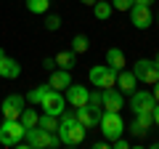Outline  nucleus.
Wrapping results in <instances>:
<instances>
[{
  "instance_id": "obj_27",
  "label": "nucleus",
  "mask_w": 159,
  "mask_h": 149,
  "mask_svg": "<svg viewBox=\"0 0 159 149\" xmlns=\"http://www.w3.org/2000/svg\"><path fill=\"white\" fill-rule=\"evenodd\" d=\"M114 11H130L133 8V0H109Z\"/></svg>"
},
{
  "instance_id": "obj_17",
  "label": "nucleus",
  "mask_w": 159,
  "mask_h": 149,
  "mask_svg": "<svg viewBox=\"0 0 159 149\" xmlns=\"http://www.w3.org/2000/svg\"><path fill=\"white\" fill-rule=\"evenodd\" d=\"M138 85V77L133 74V69H119L117 72V88L122 93H133Z\"/></svg>"
},
{
  "instance_id": "obj_26",
  "label": "nucleus",
  "mask_w": 159,
  "mask_h": 149,
  "mask_svg": "<svg viewBox=\"0 0 159 149\" xmlns=\"http://www.w3.org/2000/svg\"><path fill=\"white\" fill-rule=\"evenodd\" d=\"M58 27H61V16H56V13H48V16H45V29H48V32H56Z\"/></svg>"
},
{
  "instance_id": "obj_5",
  "label": "nucleus",
  "mask_w": 159,
  "mask_h": 149,
  "mask_svg": "<svg viewBox=\"0 0 159 149\" xmlns=\"http://www.w3.org/2000/svg\"><path fill=\"white\" fill-rule=\"evenodd\" d=\"M133 74L138 77V83H146V85H154L159 80V67L154 64V59H138L133 64Z\"/></svg>"
},
{
  "instance_id": "obj_1",
  "label": "nucleus",
  "mask_w": 159,
  "mask_h": 149,
  "mask_svg": "<svg viewBox=\"0 0 159 149\" xmlns=\"http://www.w3.org/2000/svg\"><path fill=\"white\" fill-rule=\"evenodd\" d=\"M85 131L88 128L82 125V123H77V115H74V112H66V109H64L61 115H58L56 133H58V138H61L64 147H77V144H82L85 141Z\"/></svg>"
},
{
  "instance_id": "obj_7",
  "label": "nucleus",
  "mask_w": 159,
  "mask_h": 149,
  "mask_svg": "<svg viewBox=\"0 0 159 149\" xmlns=\"http://www.w3.org/2000/svg\"><path fill=\"white\" fill-rule=\"evenodd\" d=\"M90 83L96 88H111V85H117V72H114L109 64L90 67Z\"/></svg>"
},
{
  "instance_id": "obj_22",
  "label": "nucleus",
  "mask_w": 159,
  "mask_h": 149,
  "mask_svg": "<svg viewBox=\"0 0 159 149\" xmlns=\"http://www.w3.org/2000/svg\"><path fill=\"white\" fill-rule=\"evenodd\" d=\"M48 91H51V85H48V83H45V85L32 88V91L27 93V101H29V104H37V107H40V101H43V96H45Z\"/></svg>"
},
{
  "instance_id": "obj_13",
  "label": "nucleus",
  "mask_w": 159,
  "mask_h": 149,
  "mask_svg": "<svg viewBox=\"0 0 159 149\" xmlns=\"http://www.w3.org/2000/svg\"><path fill=\"white\" fill-rule=\"evenodd\" d=\"M101 112H103V109H93L90 104H85V107H77V109H74V115H77V123H82L88 131L98 125V120H101Z\"/></svg>"
},
{
  "instance_id": "obj_12",
  "label": "nucleus",
  "mask_w": 159,
  "mask_h": 149,
  "mask_svg": "<svg viewBox=\"0 0 159 149\" xmlns=\"http://www.w3.org/2000/svg\"><path fill=\"white\" fill-rule=\"evenodd\" d=\"M64 96H66V101L72 104L74 109L77 107H85L88 104V96H90V88H85V85H80V83H72V85L64 91Z\"/></svg>"
},
{
  "instance_id": "obj_28",
  "label": "nucleus",
  "mask_w": 159,
  "mask_h": 149,
  "mask_svg": "<svg viewBox=\"0 0 159 149\" xmlns=\"http://www.w3.org/2000/svg\"><path fill=\"white\" fill-rule=\"evenodd\" d=\"M88 104H90L93 109H103V107H101V88H98V91H90V96H88Z\"/></svg>"
},
{
  "instance_id": "obj_4",
  "label": "nucleus",
  "mask_w": 159,
  "mask_h": 149,
  "mask_svg": "<svg viewBox=\"0 0 159 149\" xmlns=\"http://www.w3.org/2000/svg\"><path fill=\"white\" fill-rule=\"evenodd\" d=\"M24 131L27 128L19 120H3L0 123V144L3 147H19V141L24 138Z\"/></svg>"
},
{
  "instance_id": "obj_20",
  "label": "nucleus",
  "mask_w": 159,
  "mask_h": 149,
  "mask_svg": "<svg viewBox=\"0 0 159 149\" xmlns=\"http://www.w3.org/2000/svg\"><path fill=\"white\" fill-rule=\"evenodd\" d=\"M111 3H109V0H96V3H93V16L96 19H101V22H106V19H111Z\"/></svg>"
},
{
  "instance_id": "obj_37",
  "label": "nucleus",
  "mask_w": 159,
  "mask_h": 149,
  "mask_svg": "<svg viewBox=\"0 0 159 149\" xmlns=\"http://www.w3.org/2000/svg\"><path fill=\"white\" fill-rule=\"evenodd\" d=\"M151 149H159V141H154V144H151Z\"/></svg>"
},
{
  "instance_id": "obj_29",
  "label": "nucleus",
  "mask_w": 159,
  "mask_h": 149,
  "mask_svg": "<svg viewBox=\"0 0 159 149\" xmlns=\"http://www.w3.org/2000/svg\"><path fill=\"white\" fill-rule=\"evenodd\" d=\"M111 147H114V149H127V147H130V141L119 136V138H114V141H111Z\"/></svg>"
},
{
  "instance_id": "obj_30",
  "label": "nucleus",
  "mask_w": 159,
  "mask_h": 149,
  "mask_svg": "<svg viewBox=\"0 0 159 149\" xmlns=\"http://www.w3.org/2000/svg\"><path fill=\"white\" fill-rule=\"evenodd\" d=\"M151 117H154V125H159V101L154 104V109H151Z\"/></svg>"
},
{
  "instance_id": "obj_10",
  "label": "nucleus",
  "mask_w": 159,
  "mask_h": 149,
  "mask_svg": "<svg viewBox=\"0 0 159 149\" xmlns=\"http://www.w3.org/2000/svg\"><path fill=\"white\" fill-rule=\"evenodd\" d=\"M154 93L141 88V91H133L130 93V107H133V115H141V112H151L154 109Z\"/></svg>"
},
{
  "instance_id": "obj_21",
  "label": "nucleus",
  "mask_w": 159,
  "mask_h": 149,
  "mask_svg": "<svg viewBox=\"0 0 159 149\" xmlns=\"http://www.w3.org/2000/svg\"><path fill=\"white\" fill-rule=\"evenodd\" d=\"M37 112H34V109H27V107H24L21 109V115H19V123H21V125L24 128H34V125H37Z\"/></svg>"
},
{
  "instance_id": "obj_15",
  "label": "nucleus",
  "mask_w": 159,
  "mask_h": 149,
  "mask_svg": "<svg viewBox=\"0 0 159 149\" xmlns=\"http://www.w3.org/2000/svg\"><path fill=\"white\" fill-rule=\"evenodd\" d=\"M151 125H154V117H151V112H141V115H135V117H133V123H130L127 128L133 131V136L143 138L148 131H151Z\"/></svg>"
},
{
  "instance_id": "obj_6",
  "label": "nucleus",
  "mask_w": 159,
  "mask_h": 149,
  "mask_svg": "<svg viewBox=\"0 0 159 149\" xmlns=\"http://www.w3.org/2000/svg\"><path fill=\"white\" fill-rule=\"evenodd\" d=\"M40 109L45 112V115H61L64 109H66V96H64V91H48L45 96H43V101H40Z\"/></svg>"
},
{
  "instance_id": "obj_2",
  "label": "nucleus",
  "mask_w": 159,
  "mask_h": 149,
  "mask_svg": "<svg viewBox=\"0 0 159 149\" xmlns=\"http://www.w3.org/2000/svg\"><path fill=\"white\" fill-rule=\"evenodd\" d=\"M19 147L21 149H48V147H61V138H58V133H51L45 131V128H27L24 131V138L19 141Z\"/></svg>"
},
{
  "instance_id": "obj_35",
  "label": "nucleus",
  "mask_w": 159,
  "mask_h": 149,
  "mask_svg": "<svg viewBox=\"0 0 159 149\" xmlns=\"http://www.w3.org/2000/svg\"><path fill=\"white\" fill-rule=\"evenodd\" d=\"M80 3H85V6H93V3H96V0H80Z\"/></svg>"
},
{
  "instance_id": "obj_25",
  "label": "nucleus",
  "mask_w": 159,
  "mask_h": 149,
  "mask_svg": "<svg viewBox=\"0 0 159 149\" xmlns=\"http://www.w3.org/2000/svg\"><path fill=\"white\" fill-rule=\"evenodd\" d=\"M88 48H90V43H88L85 35H74V37H72V51L74 53H85Z\"/></svg>"
},
{
  "instance_id": "obj_11",
  "label": "nucleus",
  "mask_w": 159,
  "mask_h": 149,
  "mask_svg": "<svg viewBox=\"0 0 159 149\" xmlns=\"http://www.w3.org/2000/svg\"><path fill=\"white\" fill-rule=\"evenodd\" d=\"M130 22L135 29H148L154 24V13H151V6H135L133 3L130 8Z\"/></svg>"
},
{
  "instance_id": "obj_18",
  "label": "nucleus",
  "mask_w": 159,
  "mask_h": 149,
  "mask_svg": "<svg viewBox=\"0 0 159 149\" xmlns=\"http://www.w3.org/2000/svg\"><path fill=\"white\" fill-rule=\"evenodd\" d=\"M106 64L114 69V72L125 69V51H122V48H109L106 51Z\"/></svg>"
},
{
  "instance_id": "obj_34",
  "label": "nucleus",
  "mask_w": 159,
  "mask_h": 149,
  "mask_svg": "<svg viewBox=\"0 0 159 149\" xmlns=\"http://www.w3.org/2000/svg\"><path fill=\"white\" fill-rule=\"evenodd\" d=\"M151 93H154V101H159V80L154 83V91H151Z\"/></svg>"
},
{
  "instance_id": "obj_3",
  "label": "nucleus",
  "mask_w": 159,
  "mask_h": 149,
  "mask_svg": "<svg viewBox=\"0 0 159 149\" xmlns=\"http://www.w3.org/2000/svg\"><path fill=\"white\" fill-rule=\"evenodd\" d=\"M98 128H101L103 138L106 141H114V138H119L122 133H125V120H122V115L119 112H106L103 109L101 112V120H98Z\"/></svg>"
},
{
  "instance_id": "obj_38",
  "label": "nucleus",
  "mask_w": 159,
  "mask_h": 149,
  "mask_svg": "<svg viewBox=\"0 0 159 149\" xmlns=\"http://www.w3.org/2000/svg\"><path fill=\"white\" fill-rule=\"evenodd\" d=\"M157 24H159V13H157Z\"/></svg>"
},
{
  "instance_id": "obj_32",
  "label": "nucleus",
  "mask_w": 159,
  "mask_h": 149,
  "mask_svg": "<svg viewBox=\"0 0 159 149\" xmlns=\"http://www.w3.org/2000/svg\"><path fill=\"white\" fill-rule=\"evenodd\" d=\"M43 67H45V69H56V59H45Z\"/></svg>"
},
{
  "instance_id": "obj_23",
  "label": "nucleus",
  "mask_w": 159,
  "mask_h": 149,
  "mask_svg": "<svg viewBox=\"0 0 159 149\" xmlns=\"http://www.w3.org/2000/svg\"><path fill=\"white\" fill-rule=\"evenodd\" d=\"M37 125H40V128H45V131H51V133H56V128H58V117H56V115H45V112H43V115L37 117Z\"/></svg>"
},
{
  "instance_id": "obj_9",
  "label": "nucleus",
  "mask_w": 159,
  "mask_h": 149,
  "mask_svg": "<svg viewBox=\"0 0 159 149\" xmlns=\"http://www.w3.org/2000/svg\"><path fill=\"white\" fill-rule=\"evenodd\" d=\"M101 107L106 112H122L125 107V93L119 91V88H101Z\"/></svg>"
},
{
  "instance_id": "obj_14",
  "label": "nucleus",
  "mask_w": 159,
  "mask_h": 149,
  "mask_svg": "<svg viewBox=\"0 0 159 149\" xmlns=\"http://www.w3.org/2000/svg\"><path fill=\"white\" fill-rule=\"evenodd\" d=\"M19 74H21L19 61L11 59L6 51H0V77H6V80H19Z\"/></svg>"
},
{
  "instance_id": "obj_8",
  "label": "nucleus",
  "mask_w": 159,
  "mask_h": 149,
  "mask_svg": "<svg viewBox=\"0 0 159 149\" xmlns=\"http://www.w3.org/2000/svg\"><path fill=\"white\" fill-rule=\"evenodd\" d=\"M24 107H27V99H24V96H19V93L6 96V99H3V104H0L3 120H19V115H21Z\"/></svg>"
},
{
  "instance_id": "obj_33",
  "label": "nucleus",
  "mask_w": 159,
  "mask_h": 149,
  "mask_svg": "<svg viewBox=\"0 0 159 149\" xmlns=\"http://www.w3.org/2000/svg\"><path fill=\"white\" fill-rule=\"evenodd\" d=\"M135 6H151V3H157V0H133Z\"/></svg>"
},
{
  "instance_id": "obj_16",
  "label": "nucleus",
  "mask_w": 159,
  "mask_h": 149,
  "mask_svg": "<svg viewBox=\"0 0 159 149\" xmlns=\"http://www.w3.org/2000/svg\"><path fill=\"white\" fill-rule=\"evenodd\" d=\"M48 85L53 88V91H66L69 85H72V69H51V80H48Z\"/></svg>"
},
{
  "instance_id": "obj_19",
  "label": "nucleus",
  "mask_w": 159,
  "mask_h": 149,
  "mask_svg": "<svg viewBox=\"0 0 159 149\" xmlns=\"http://www.w3.org/2000/svg\"><path fill=\"white\" fill-rule=\"evenodd\" d=\"M56 67H61V69H72L74 64H77V53L69 48V51H61V53H56Z\"/></svg>"
},
{
  "instance_id": "obj_36",
  "label": "nucleus",
  "mask_w": 159,
  "mask_h": 149,
  "mask_svg": "<svg viewBox=\"0 0 159 149\" xmlns=\"http://www.w3.org/2000/svg\"><path fill=\"white\" fill-rule=\"evenodd\" d=\"M154 64H157V67H159V53H157V56H154Z\"/></svg>"
},
{
  "instance_id": "obj_31",
  "label": "nucleus",
  "mask_w": 159,
  "mask_h": 149,
  "mask_svg": "<svg viewBox=\"0 0 159 149\" xmlns=\"http://www.w3.org/2000/svg\"><path fill=\"white\" fill-rule=\"evenodd\" d=\"M93 147H96V149H109V147H111V141H106V138H101V141H96Z\"/></svg>"
},
{
  "instance_id": "obj_24",
  "label": "nucleus",
  "mask_w": 159,
  "mask_h": 149,
  "mask_svg": "<svg viewBox=\"0 0 159 149\" xmlns=\"http://www.w3.org/2000/svg\"><path fill=\"white\" fill-rule=\"evenodd\" d=\"M48 8H51V0H27V11L29 13H48Z\"/></svg>"
}]
</instances>
